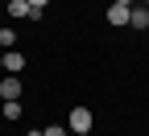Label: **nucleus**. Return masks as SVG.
<instances>
[{
    "label": "nucleus",
    "instance_id": "1",
    "mask_svg": "<svg viewBox=\"0 0 149 136\" xmlns=\"http://www.w3.org/2000/svg\"><path fill=\"white\" fill-rule=\"evenodd\" d=\"M91 120H95V115H91V107H70L66 128H70L74 136H87V132H91Z\"/></svg>",
    "mask_w": 149,
    "mask_h": 136
},
{
    "label": "nucleus",
    "instance_id": "2",
    "mask_svg": "<svg viewBox=\"0 0 149 136\" xmlns=\"http://www.w3.org/2000/svg\"><path fill=\"white\" fill-rule=\"evenodd\" d=\"M0 99H4V103H13V99H21V79H17V74H8V79L0 83Z\"/></svg>",
    "mask_w": 149,
    "mask_h": 136
},
{
    "label": "nucleus",
    "instance_id": "3",
    "mask_svg": "<svg viewBox=\"0 0 149 136\" xmlns=\"http://www.w3.org/2000/svg\"><path fill=\"white\" fill-rule=\"evenodd\" d=\"M108 25H112V29H124V25H128V8H124V4H108Z\"/></svg>",
    "mask_w": 149,
    "mask_h": 136
},
{
    "label": "nucleus",
    "instance_id": "4",
    "mask_svg": "<svg viewBox=\"0 0 149 136\" xmlns=\"http://www.w3.org/2000/svg\"><path fill=\"white\" fill-rule=\"evenodd\" d=\"M4 70H25V54H17V50H4Z\"/></svg>",
    "mask_w": 149,
    "mask_h": 136
},
{
    "label": "nucleus",
    "instance_id": "5",
    "mask_svg": "<svg viewBox=\"0 0 149 136\" xmlns=\"http://www.w3.org/2000/svg\"><path fill=\"white\" fill-rule=\"evenodd\" d=\"M128 25L133 29H149V12L145 8H128Z\"/></svg>",
    "mask_w": 149,
    "mask_h": 136
},
{
    "label": "nucleus",
    "instance_id": "6",
    "mask_svg": "<svg viewBox=\"0 0 149 136\" xmlns=\"http://www.w3.org/2000/svg\"><path fill=\"white\" fill-rule=\"evenodd\" d=\"M8 17H29V0H8Z\"/></svg>",
    "mask_w": 149,
    "mask_h": 136
},
{
    "label": "nucleus",
    "instance_id": "7",
    "mask_svg": "<svg viewBox=\"0 0 149 136\" xmlns=\"http://www.w3.org/2000/svg\"><path fill=\"white\" fill-rule=\"evenodd\" d=\"M50 4V0H29V21H42V8Z\"/></svg>",
    "mask_w": 149,
    "mask_h": 136
},
{
    "label": "nucleus",
    "instance_id": "8",
    "mask_svg": "<svg viewBox=\"0 0 149 136\" xmlns=\"http://www.w3.org/2000/svg\"><path fill=\"white\" fill-rule=\"evenodd\" d=\"M0 111H4V120H17V115H21V103L13 99V103H4V107H0Z\"/></svg>",
    "mask_w": 149,
    "mask_h": 136
},
{
    "label": "nucleus",
    "instance_id": "9",
    "mask_svg": "<svg viewBox=\"0 0 149 136\" xmlns=\"http://www.w3.org/2000/svg\"><path fill=\"white\" fill-rule=\"evenodd\" d=\"M13 41H17V33H13V29H0V46L13 50Z\"/></svg>",
    "mask_w": 149,
    "mask_h": 136
},
{
    "label": "nucleus",
    "instance_id": "10",
    "mask_svg": "<svg viewBox=\"0 0 149 136\" xmlns=\"http://www.w3.org/2000/svg\"><path fill=\"white\" fill-rule=\"evenodd\" d=\"M42 136H66V128L62 124H50V128H42Z\"/></svg>",
    "mask_w": 149,
    "mask_h": 136
},
{
    "label": "nucleus",
    "instance_id": "11",
    "mask_svg": "<svg viewBox=\"0 0 149 136\" xmlns=\"http://www.w3.org/2000/svg\"><path fill=\"white\" fill-rule=\"evenodd\" d=\"M112 4H124V8H133V0H112Z\"/></svg>",
    "mask_w": 149,
    "mask_h": 136
},
{
    "label": "nucleus",
    "instance_id": "12",
    "mask_svg": "<svg viewBox=\"0 0 149 136\" xmlns=\"http://www.w3.org/2000/svg\"><path fill=\"white\" fill-rule=\"evenodd\" d=\"M141 4H149V0H141Z\"/></svg>",
    "mask_w": 149,
    "mask_h": 136
},
{
    "label": "nucleus",
    "instance_id": "13",
    "mask_svg": "<svg viewBox=\"0 0 149 136\" xmlns=\"http://www.w3.org/2000/svg\"><path fill=\"white\" fill-rule=\"evenodd\" d=\"M145 12H149V4H145Z\"/></svg>",
    "mask_w": 149,
    "mask_h": 136
}]
</instances>
